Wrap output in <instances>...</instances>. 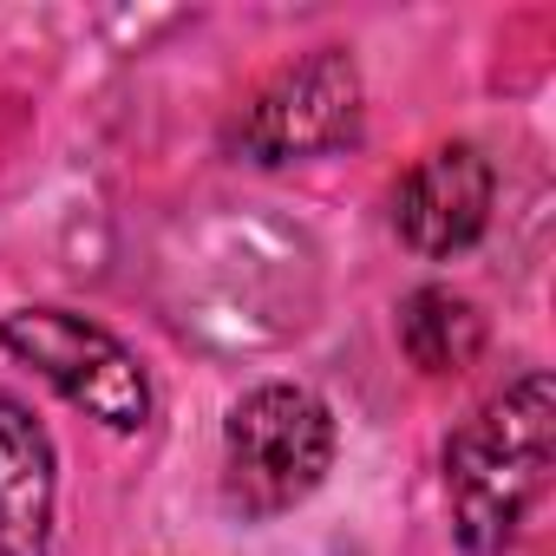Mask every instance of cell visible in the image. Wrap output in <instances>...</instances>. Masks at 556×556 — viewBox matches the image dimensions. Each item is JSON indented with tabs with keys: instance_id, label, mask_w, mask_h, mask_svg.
Here are the masks:
<instances>
[{
	"instance_id": "obj_1",
	"label": "cell",
	"mask_w": 556,
	"mask_h": 556,
	"mask_svg": "<svg viewBox=\"0 0 556 556\" xmlns=\"http://www.w3.org/2000/svg\"><path fill=\"white\" fill-rule=\"evenodd\" d=\"M556 465V380L543 367L517 374L445 439V510L465 556H504L549 491Z\"/></svg>"
},
{
	"instance_id": "obj_5",
	"label": "cell",
	"mask_w": 556,
	"mask_h": 556,
	"mask_svg": "<svg viewBox=\"0 0 556 556\" xmlns=\"http://www.w3.org/2000/svg\"><path fill=\"white\" fill-rule=\"evenodd\" d=\"M491 203H497V170L478 144L452 138L432 144L393 190V236L419 255V262H452L465 249H478V236L491 229Z\"/></svg>"
},
{
	"instance_id": "obj_4",
	"label": "cell",
	"mask_w": 556,
	"mask_h": 556,
	"mask_svg": "<svg viewBox=\"0 0 556 556\" xmlns=\"http://www.w3.org/2000/svg\"><path fill=\"white\" fill-rule=\"evenodd\" d=\"M367 118V86L348 47H315L308 60L282 66L236 125V151L249 164H308L328 151H348Z\"/></svg>"
},
{
	"instance_id": "obj_6",
	"label": "cell",
	"mask_w": 556,
	"mask_h": 556,
	"mask_svg": "<svg viewBox=\"0 0 556 556\" xmlns=\"http://www.w3.org/2000/svg\"><path fill=\"white\" fill-rule=\"evenodd\" d=\"M53 504L60 445L21 393H0V556H53Z\"/></svg>"
},
{
	"instance_id": "obj_2",
	"label": "cell",
	"mask_w": 556,
	"mask_h": 556,
	"mask_svg": "<svg viewBox=\"0 0 556 556\" xmlns=\"http://www.w3.org/2000/svg\"><path fill=\"white\" fill-rule=\"evenodd\" d=\"M334 413L295 380L249 387L223 419V504L249 523L289 517L334 471Z\"/></svg>"
},
{
	"instance_id": "obj_7",
	"label": "cell",
	"mask_w": 556,
	"mask_h": 556,
	"mask_svg": "<svg viewBox=\"0 0 556 556\" xmlns=\"http://www.w3.org/2000/svg\"><path fill=\"white\" fill-rule=\"evenodd\" d=\"M400 348L426 380H452L484 354V315L452 289H413L400 302Z\"/></svg>"
},
{
	"instance_id": "obj_3",
	"label": "cell",
	"mask_w": 556,
	"mask_h": 556,
	"mask_svg": "<svg viewBox=\"0 0 556 556\" xmlns=\"http://www.w3.org/2000/svg\"><path fill=\"white\" fill-rule=\"evenodd\" d=\"M0 348L21 367H34L66 406L99 419L105 432L131 439L151 426V380L112 328L73 308H14V315H0Z\"/></svg>"
}]
</instances>
